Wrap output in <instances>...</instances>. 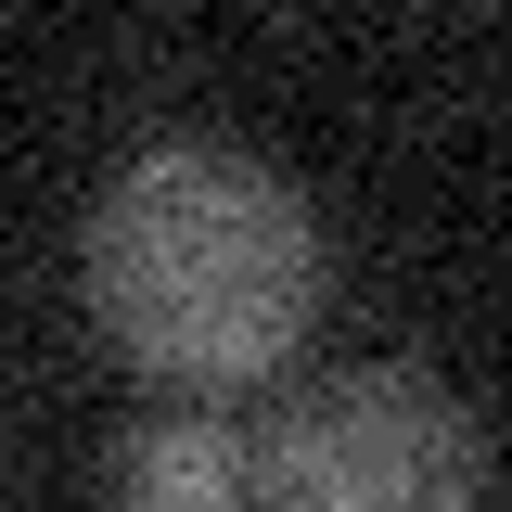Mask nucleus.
<instances>
[{"label": "nucleus", "mask_w": 512, "mask_h": 512, "mask_svg": "<svg viewBox=\"0 0 512 512\" xmlns=\"http://www.w3.org/2000/svg\"><path fill=\"white\" fill-rule=\"evenodd\" d=\"M256 500L269 512H487V423L474 397L410 359L320 372L269 410L256 436Z\"/></svg>", "instance_id": "f03ea898"}, {"label": "nucleus", "mask_w": 512, "mask_h": 512, "mask_svg": "<svg viewBox=\"0 0 512 512\" xmlns=\"http://www.w3.org/2000/svg\"><path fill=\"white\" fill-rule=\"evenodd\" d=\"M320 308V218L244 141H154L90 205V320L167 384H256Z\"/></svg>", "instance_id": "f257e3e1"}, {"label": "nucleus", "mask_w": 512, "mask_h": 512, "mask_svg": "<svg viewBox=\"0 0 512 512\" xmlns=\"http://www.w3.org/2000/svg\"><path fill=\"white\" fill-rule=\"evenodd\" d=\"M116 500L128 512H256V436L218 410H167V423L128 436Z\"/></svg>", "instance_id": "7ed1b4c3"}]
</instances>
